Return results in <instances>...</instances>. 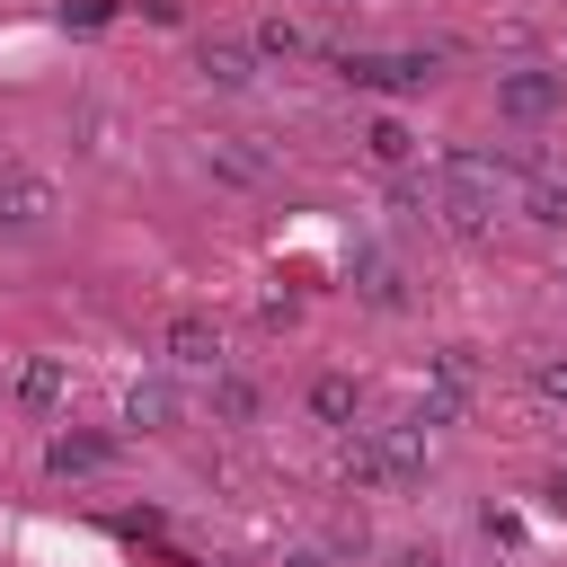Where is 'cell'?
<instances>
[{
  "label": "cell",
  "mask_w": 567,
  "mask_h": 567,
  "mask_svg": "<svg viewBox=\"0 0 567 567\" xmlns=\"http://www.w3.org/2000/svg\"><path fill=\"white\" fill-rule=\"evenodd\" d=\"M434 204H443V221L487 230V221H496V204H505L496 159H487V151H443V159H434Z\"/></svg>",
  "instance_id": "6da1fadb"
},
{
  "label": "cell",
  "mask_w": 567,
  "mask_h": 567,
  "mask_svg": "<svg viewBox=\"0 0 567 567\" xmlns=\"http://www.w3.org/2000/svg\"><path fill=\"white\" fill-rule=\"evenodd\" d=\"M567 106V71H540V62H523V71H496V115H514V124H540V115H558Z\"/></svg>",
  "instance_id": "7a4b0ae2"
},
{
  "label": "cell",
  "mask_w": 567,
  "mask_h": 567,
  "mask_svg": "<svg viewBox=\"0 0 567 567\" xmlns=\"http://www.w3.org/2000/svg\"><path fill=\"white\" fill-rule=\"evenodd\" d=\"M53 204H62V186H53L44 168H9V177H0V221L35 230V221H53Z\"/></svg>",
  "instance_id": "3957f363"
},
{
  "label": "cell",
  "mask_w": 567,
  "mask_h": 567,
  "mask_svg": "<svg viewBox=\"0 0 567 567\" xmlns=\"http://www.w3.org/2000/svg\"><path fill=\"white\" fill-rule=\"evenodd\" d=\"M177 416H186V399H177L168 372H142V381L124 390V425H142V434H168Z\"/></svg>",
  "instance_id": "277c9868"
},
{
  "label": "cell",
  "mask_w": 567,
  "mask_h": 567,
  "mask_svg": "<svg viewBox=\"0 0 567 567\" xmlns=\"http://www.w3.org/2000/svg\"><path fill=\"white\" fill-rule=\"evenodd\" d=\"M168 363H177V372H221V328L168 319Z\"/></svg>",
  "instance_id": "5b68a950"
},
{
  "label": "cell",
  "mask_w": 567,
  "mask_h": 567,
  "mask_svg": "<svg viewBox=\"0 0 567 567\" xmlns=\"http://www.w3.org/2000/svg\"><path fill=\"white\" fill-rule=\"evenodd\" d=\"M204 168H213L221 186H266V159H257L239 133H213V142H204Z\"/></svg>",
  "instance_id": "8992f818"
},
{
  "label": "cell",
  "mask_w": 567,
  "mask_h": 567,
  "mask_svg": "<svg viewBox=\"0 0 567 567\" xmlns=\"http://www.w3.org/2000/svg\"><path fill=\"white\" fill-rule=\"evenodd\" d=\"M62 399H71V381H62V363H53V354H35V363L18 372V408H27V416H53Z\"/></svg>",
  "instance_id": "52a82bcc"
},
{
  "label": "cell",
  "mask_w": 567,
  "mask_h": 567,
  "mask_svg": "<svg viewBox=\"0 0 567 567\" xmlns=\"http://www.w3.org/2000/svg\"><path fill=\"white\" fill-rule=\"evenodd\" d=\"M354 284H363V301H372V310H399V301H408L399 257H381V248H363V257H354Z\"/></svg>",
  "instance_id": "ba28073f"
},
{
  "label": "cell",
  "mask_w": 567,
  "mask_h": 567,
  "mask_svg": "<svg viewBox=\"0 0 567 567\" xmlns=\"http://www.w3.org/2000/svg\"><path fill=\"white\" fill-rule=\"evenodd\" d=\"M434 62L425 53H372V62H354V80H372V89H416Z\"/></svg>",
  "instance_id": "9c48e42d"
},
{
  "label": "cell",
  "mask_w": 567,
  "mask_h": 567,
  "mask_svg": "<svg viewBox=\"0 0 567 567\" xmlns=\"http://www.w3.org/2000/svg\"><path fill=\"white\" fill-rule=\"evenodd\" d=\"M106 452H115L106 434H53V470H62V478H89V470H106Z\"/></svg>",
  "instance_id": "30bf717a"
},
{
  "label": "cell",
  "mask_w": 567,
  "mask_h": 567,
  "mask_svg": "<svg viewBox=\"0 0 567 567\" xmlns=\"http://www.w3.org/2000/svg\"><path fill=\"white\" fill-rule=\"evenodd\" d=\"M310 416H319V425H354V381H346V372H319V381H310Z\"/></svg>",
  "instance_id": "8fae6325"
},
{
  "label": "cell",
  "mask_w": 567,
  "mask_h": 567,
  "mask_svg": "<svg viewBox=\"0 0 567 567\" xmlns=\"http://www.w3.org/2000/svg\"><path fill=\"white\" fill-rule=\"evenodd\" d=\"M213 416H221V425H248V416H257V381L213 372Z\"/></svg>",
  "instance_id": "7c38bea8"
},
{
  "label": "cell",
  "mask_w": 567,
  "mask_h": 567,
  "mask_svg": "<svg viewBox=\"0 0 567 567\" xmlns=\"http://www.w3.org/2000/svg\"><path fill=\"white\" fill-rule=\"evenodd\" d=\"M204 71H213V89H248V53L239 44H204Z\"/></svg>",
  "instance_id": "4fadbf2b"
},
{
  "label": "cell",
  "mask_w": 567,
  "mask_h": 567,
  "mask_svg": "<svg viewBox=\"0 0 567 567\" xmlns=\"http://www.w3.org/2000/svg\"><path fill=\"white\" fill-rule=\"evenodd\" d=\"M363 142H372V159H390V168H399V159H408V151H416V133H408V124H399V115H381V124H372V133H363Z\"/></svg>",
  "instance_id": "5bb4252c"
},
{
  "label": "cell",
  "mask_w": 567,
  "mask_h": 567,
  "mask_svg": "<svg viewBox=\"0 0 567 567\" xmlns=\"http://www.w3.org/2000/svg\"><path fill=\"white\" fill-rule=\"evenodd\" d=\"M523 204H532V221H567V186H558V177H532Z\"/></svg>",
  "instance_id": "9a60e30c"
},
{
  "label": "cell",
  "mask_w": 567,
  "mask_h": 567,
  "mask_svg": "<svg viewBox=\"0 0 567 567\" xmlns=\"http://www.w3.org/2000/svg\"><path fill=\"white\" fill-rule=\"evenodd\" d=\"M257 44H266V53H301V35H292L284 18H266V27H257Z\"/></svg>",
  "instance_id": "2e32d148"
},
{
  "label": "cell",
  "mask_w": 567,
  "mask_h": 567,
  "mask_svg": "<svg viewBox=\"0 0 567 567\" xmlns=\"http://www.w3.org/2000/svg\"><path fill=\"white\" fill-rule=\"evenodd\" d=\"M390 567H443V549H434V540H408V549H399Z\"/></svg>",
  "instance_id": "e0dca14e"
},
{
  "label": "cell",
  "mask_w": 567,
  "mask_h": 567,
  "mask_svg": "<svg viewBox=\"0 0 567 567\" xmlns=\"http://www.w3.org/2000/svg\"><path fill=\"white\" fill-rule=\"evenodd\" d=\"M540 390H549V399H567V363H540Z\"/></svg>",
  "instance_id": "ac0fdd59"
},
{
  "label": "cell",
  "mask_w": 567,
  "mask_h": 567,
  "mask_svg": "<svg viewBox=\"0 0 567 567\" xmlns=\"http://www.w3.org/2000/svg\"><path fill=\"white\" fill-rule=\"evenodd\" d=\"M549 505H558V514H567V470H558V478H549Z\"/></svg>",
  "instance_id": "d6986e66"
},
{
  "label": "cell",
  "mask_w": 567,
  "mask_h": 567,
  "mask_svg": "<svg viewBox=\"0 0 567 567\" xmlns=\"http://www.w3.org/2000/svg\"><path fill=\"white\" fill-rule=\"evenodd\" d=\"M284 567H328V558H319V549H292V558H284Z\"/></svg>",
  "instance_id": "ffe728a7"
}]
</instances>
